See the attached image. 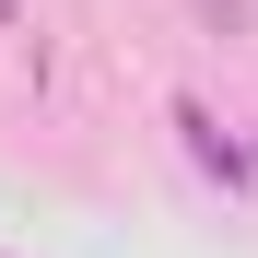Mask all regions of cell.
Returning a JSON list of instances; mask_svg holds the SVG:
<instances>
[]
</instances>
